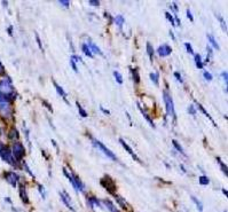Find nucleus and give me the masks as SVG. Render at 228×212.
I'll use <instances>...</instances> for the list:
<instances>
[{
	"mask_svg": "<svg viewBox=\"0 0 228 212\" xmlns=\"http://www.w3.org/2000/svg\"><path fill=\"white\" fill-rule=\"evenodd\" d=\"M172 7H173V10H174V12H178V7H176V2H173V4H172Z\"/></svg>",
	"mask_w": 228,
	"mask_h": 212,
	"instance_id": "54",
	"label": "nucleus"
},
{
	"mask_svg": "<svg viewBox=\"0 0 228 212\" xmlns=\"http://www.w3.org/2000/svg\"><path fill=\"white\" fill-rule=\"evenodd\" d=\"M114 22H116V24L119 27V28H122L123 27V24H124L125 22V19H124V16H122V15H118L116 16L115 19H114Z\"/></svg>",
	"mask_w": 228,
	"mask_h": 212,
	"instance_id": "27",
	"label": "nucleus"
},
{
	"mask_svg": "<svg viewBox=\"0 0 228 212\" xmlns=\"http://www.w3.org/2000/svg\"><path fill=\"white\" fill-rule=\"evenodd\" d=\"M81 49H83V52H84V54L86 56H88V57H93V54H92V52H91L89 47L87 46V44H83Z\"/></svg>",
	"mask_w": 228,
	"mask_h": 212,
	"instance_id": "28",
	"label": "nucleus"
},
{
	"mask_svg": "<svg viewBox=\"0 0 228 212\" xmlns=\"http://www.w3.org/2000/svg\"><path fill=\"white\" fill-rule=\"evenodd\" d=\"M221 77H222V79L225 80V83L227 84V80H228V76H227V72L224 71V72H221Z\"/></svg>",
	"mask_w": 228,
	"mask_h": 212,
	"instance_id": "48",
	"label": "nucleus"
},
{
	"mask_svg": "<svg viewBox=\"0 0 228 212\" xmlns=\"http://www.w3.org/2000/svg\"><path fill=\"white\" fill-rule=\"evenodd\" d=\"M206 37H208L209 43L212 45V47L216 48L217 51H219V49H220V47H219V45H218V43H217V40L214 39V37H213L212 35H206Z\"/></svg>",
	"mask_w": 228,
	"mask_h": 212,
	"instance_id": "22",
	"label": "nucleus"
},
{
	"mask_svg": "<svg viewBox=\"0 0 228 212\" xmlns=\"http://www.w3.org/2000/svg\"><path fill=\"white\" fill-rule=\"evenodd\" d=\"M8 32H9V36H12V27L8 28Z\"/></svg>",
	"mask_w": 228,
	"mask_h": 212,
	"instance_id": "57",
	"label": "nucleus"
},
{
	"mask_svg": "<svg viewBox=\"0 0 228 212\" xmlns=\"http://www.w3.org/2000/svg\"><path fill=\"white\" fill-rule=\"evenodd\" d=\"M203 77H204V78L208 80V81H211V80L213 79V76L209 71H204V72H203Z\"/></svg>",
	"mask_w": 228,
	"mask_h": 212,
	"instance_id": "38",
	"label": "nucleus"
},
{
	"mask_svg": "<svg viewBox=\"0 0 228 212\" xmlns=\"http://www.w3.org/2000/svg\"><path fill=\"white\" fill-rule=\"evenodd\" d=\"M174 77H176V79L179 80L180 83H182V81H184V80H182V77H181V75H180V73H179V72H178V71H176V72H174Z\"/></svg>",
	"mask_w": 228,
	"mask_h": 212,
	"instance_id": "47",
	"label": "nucleus"
},
{
	"mask_svg": "<svg viewBox=\"0 0 228 212\" xmlns=\"http://www.w3.org/2000/svg\"><path fill=\"white\" fill-rule=\"evenodd\" d=\"M188 114H190V115H195L196 114V109L194 108V106H189L188 107Z\"/></svg>",
	"mask_w": 228,
	"mask_h": 212,
	"instance_id": "46",
	"label": "nucleus"
},
{
	"mask_svg": "<svg viewBox=\"0 0 228 212\" xmlns=\"http://www.w3.org/2000/svg\"><path fill=\"white\" fill-rule=\"evenodd\" d=\"M114 197L116 198V202L120 205V208H123L124 210H127V204L125 203V201H124V198H123V197L118 196V195H114Z\"/></svg>",
	"mask_w": 228,
	"mask_h": 212,
	"instance_id": "23",
	"label": "nucleus"
},
{
	"mask_svg": "<svg viewBox=\"0 0 228 212\" xmlns=\"http://www.w3.org/2000/svg\"><path fill=\"white\" fill-rule=\"evenodd\" d=\"M103 204L106 205V208H108V210L110 212H119L110 200H103Z\"/></svg>",
	"mask_w": 228,
	"mask_h": 212,
	"instance_id": "19",
	"label": "nucleus"
},
{
	"mask_svg": "<svg viewBox=\"0 0 228 212\" xmlns=\"http://www.w3.org/2000/svg\"><path fill=\"white\" fill-rule=\"evenodd\" d=\"M22 165H23V168H25V171H27V172H28L29 174H30V176L32 177V178H35V174H33V173L31 172V170H30V168H29L28 164H27V163H25V162H22Z\"/></svg>",
	"mask_w": 228,
	"mask_h": 212,
	"instance_id": "39",
	"label": "nucleus"
},
{
	"mask_svg": "<svg viewBox=\"0 0 228 212\" xmlns=\"http://www.w3.org/2000/svg\"><path fill=\"white\" fill-rule=\"evenodd\" d=\"M163 98H164V102H165V106H166V112H168V116H172L173 119L176 120V110H174V103H173L171 95L168 94L166 89L163 91Z\"/></svg>",
	"mask_w": 228,
	"mask_h": 212,
	"instance_id": "4",
	"label": "nucleus"
},
{
	"mask_svg": "<svg viewBox=\"0 0 228 212\" xmlns=\"http://www.w3.org/2000/svg\"><path fill=\"white\" fill-rule=\"evenodd\" d=\"M222 193H224V194H225V196H227V189L222 188Z\"/></svg>",
	"mask_w": 228,
	"mask_h": 212,
	"instance_id": "58",
	"label": "nucleus"
},
{
	"mask_svg": "<svg viewBox=\"0 0 228 212\" xmlns=\"http://www.w3.org/2000/svg\"><path fill=\"white\" fill-rule=\"evenodd\" d=\"M38 189H39V193L41 194V196H43V198H46V194H45V189H44V186L43 185H38Z\"/></svg>",
	"mask_w": 228,
	"mask_h": 212,
	"instance_id": "41",
	"label": "nucleus"
},
{
	"mask_svg": "<svg viewBox=\"0 0 228 212\" xmlns=\"http://www.w3.org/2000/svg\"><path fill=\"white\" fill-rule=\"evenodd\" d=\"M60 197H61V200H62V202H63L64 204L67 205V208L70 209L72 212H76V210H75V208H73V205H72V203H71L70 196L68 195V193L64 192V190H62V192L60 193Z\"/></svg>",
	"mask_w": 228,
	"mask_h": 212,
	"instance_id": "9",
	"label": "nucleus"
},
{
	"mask_svg": "<svg viewBox=\"0 0 228 212\" xmlns=\"http://www.w3.org/2000/svg\"><path fill=\"white\" fill-rule=\"evenodd\" d=\"M195 64H196L197 69H203V67H204V63L202 62V57L200 54L195 55Z\"/></svg>",
	"mask_w": 228,
	"mask_h": 212,
	"instance_id": "24",
	"label": "nucleus"
},
{
	"mask_svg": "<svg viewBox=\"0 0 228 212\" xmlns=\"http://www.w3.org/2000/svg\"><path fill=\"white\" fill-rule=\"evenodd\" d=\"M20 197L24 204H29L30 203L28 193H27V188H25V185L23 184H20Z\"/></svg>",
	"mask_w": 228,
	"mask_h": 212,
	"instance_id": "12",
	"label": "nucleus"
},
{
	"mask_svg": "<svg viewBox=\"0 0 228 212\" xmlns=\"http://www.w3.org/2000/svg\"><path fill=\"white\" fill-rule=\"evenodd\" d=\"M217 160H218V164L220 165V168H221V170H222V172L225 173V176H227V172H228V171H227V166L225 165V163L220 160V158H219V157H217Z\"/></svg>",
	"mask_w": 228,
	"mask_h": 212,
	"instance_id": "31",
	"label": "nucleus"
},
{
	"mask_svg": "<svg viewBox=\"0 0 228 212\" xmlns=\"http://www.w3.org/2000/svg\"><path fill=\"white\" fill-rule=\"evenodd\" d=\"M88 4L91 5V6H95V7H99L100 6V1L99 0H91Z\"/></svg>",
	"mask_w": 228,
	"mask_h": 212,
	"instance_id": "44",
	"label": "nucleus"
},
{
	"mask_svg": "<svg viewBox=\"0 0 228 212\" xmlns=\"http://www.w3.org/2000/svg\"><path fill=\"white\" fill-rule=\"evenodd\" d=\"M76 104H77V108H78V111H79L80 116H81V117H84V118H86V117H87V112L85 111V110H84V108H83V107L80 106V103H78V102H77Z\"/></svg>",
	"mask_w": 228,
	"mask_h": 212,
	"instance_id": "33",
	"label": "nucleus"
},
{
	"mask_svg": "<svg viewBox=\"0 0 228 212\" xmlns=\"http://www.w3.org/2000/svg\"><path fill=\"white\" fill-rule=\"evenodd\" d=\"M187 17H188L189 20L192 21H194V17H193V15H192V12H190V9H187Z\"/></svg>",
	"mask_w": 228,
	"mask_h": 212,
	"instance_id": "49",
	"label": "nucleus"
},
{
	"mask_svg": "<svg viewBox=\"0 0 228 212\" xmlns=\"http://www.w3.org/2000/svg\"><path fill=\"white\" fill-rule=\"evenodd\" d=\"M72 177H73V180H75V184H76L77 192H84V190H85V185L81 182V180L79 179V177L76 176L75 173H72Z\"/></svg>",
	"mask_w": 228,
	"mask_h": 212,
	"instance_id": "13",
	"label": "nucleus"
},
{
	"mask_svg": "<svg viewBox=\"0 0 228 212\" xmlns=\"http://www.w3.org/2000/svg\"><path fill=\"white\" fill-rule=\"evenodd\" d=\"M12 154L16 162H21L25 155V148L21 142H14L12 146Z\"/></svg>",
	"mask_w": 228,
	"mask_h": 212,
	"instance_id": "5",
	"label": "nucleus"
},
{
	"mask_svg": "<svg viewBox=\"0 0 228 212\" xmlns=\"http://www.w3.org/2000/svg\"><path fill=\"white\" fill-rule=\"evenodd\" d=\"M4 178H5V180L7 181L10 186H13V187H16V186H17V182L20 180L19 174L16 172H13V171H7V172H5Z\"/></svg>",
	"mask_w": 228,
	"mask_h": 212,
	"instance_id": "8",
	"label": "nucleus"
},
{
	"mask_svg": "<svg viewBox=\"0 0 228 212\" xmlns=\"http://www.w3.org/2000/svg\"><path fill=\"white\" fill-rule=\"evenodd\" d=\"M157 53L160 57H165V56H168L171 53H172V47L170 45H162L160 47L157 48Z\"/></svg>",
	"mask_w": 228,
	"mask_h": 212,
	"instance_id": "10",
	"label": "nucleus"
},
{
	"mask_svg": "<svg viewBox=\"0 0 228 212\" xmlns=\"http://www.w3.org/2000/svg\"><path fill=\"white\" fill-rule=\"evenodd\" d=\"M13 99H14V96L0 95V115L5 118H10L13 115Z\"/></svg>",
	"mask_w": 228,
	"mask_h": 212,
	"instance_id": "1",
	"label": "nucleus"
},
{
	"mask_svg": "<svg viewBox=\"0 0 228 212\" xmlns=\"http://www.w3.org/2000/svg\"><path fill=\"white\" fill-rule=\"evenodd\" d=\"M225 212H227V211H225Z\"/></svg>",
	"mask_w": 228,
	"mask_h": 212,
	"instance_id": "61",
	"label": "nucleus"
},
{
	"mask_svg": "<svg viewBox=\"0 0 228 212\" xmlns=\"http://www.w3.org/2000/svg\"><path fill=\"white\" fill-rule=\"evenodd\" d=\"M41 103L44 104L45 107H46V108H47L48 110H49V111H51V112L53 111V109H52V106H51V104L48 103V102H47V101H46V100H41Z\"/></svg>",
	"mask_w": 228,
	"mask_h": 212,
	"instance_id": "43",
	"label": "nucleus"
},
{
	"mask_svg": "<svg viewBox=\"0 0 228 212\" xmlns=\"http://www.w3.org/2000/svg\"><path fill=\"white\" fill-rule=\"evenodd\" d=\"M149 77H150V79L152 80V83L156 85V86H158V80H160V73L158 72H152V73H150L149 75Z\"/></svg>",
	"mask_w": 228,
	"mask_h": 212,
	"instance_id": "26",
	"label": "nucleus"
},
{
	"mask_svg": "<svg viewBox=\"0 0 228 212\" xmlns=\"http://www.w3.org/2000/svg\"><path fill=\"white\" fill-rule=\"evenodd\" d=\"M104 16H106V17H108V19H109V23H111L112 21H114V19H112L111 16L109 15L108 13H104Z\"/></svg>",
	"mask_w": 228,
	"mask_h": 212,
	"instance_id": "52",
	"label": "nucleus"
},
{
	"mask_svg": "<svg viewBox=\"0 0 228 212\" xmlns=\"http://www.w3.org/2000/svg\"><path fill=\"white\" fill-rule=\"evenodd\" d=\"M147 53H148L150 60H154V48H152L151 44L150 43H147Z\"/></svg>",
	"mask_w": 228,
	"mask_h": 212,
	"instance_id": "30",
	"label": "nucleus"
},
{
	"mask_svg": "<svg viewBox=\"0 0 228 212\" xmlns=\"http://www.w3.org/2000/svg\"><path fill=\"white\" fill-rule=\"evenodd\" d=\"M138 107H139V110H140V111H141V114H142V115H143V117H144V118H146V120L148 122L149 124L151 125V127H154V128H155V124H154V122H152L151 117L149 116L148 114H147V111H146V110H144V109L142 108V107H141V106H140V103H138Z\"/></svg>",
	"mask_w": 228,
	"mask_h": 212,
	"instance_id": "15",
	"label": "nucleus"
},
{
	"mask_svg": "<svg viewBox=\"0 0 228 212\" xmlns=\"http://www.w3.org/2000/svg\"><path fill=\"white\" fill-rule=\"evenodd\" d=\"M61 6H63L64 8H69L70 6V1H67V0H60V1H57Z\"/></svg>",
	"mask_w": 228,
	"mask_h": 212,
	"instance_id": "40",
	"label": "nucleus"
},
{
	"mask_svg": "<svg viewBox=\"0 0 228 212\" xmlns=\"http://www.w3.org/2000/svg\"><path fill=\"white\" fill-rule=\"evenodd\" d=\"M0 135H1V128H0Z\"/></svg>",
	"mask_w": 228,
	"mask_h": 212,
	"instance_id": "60",
	"label": "nucleus"
},
{
	"mask_svg": "<svg viewBox=\"0 0 228 212\" xmlns=\"http://www.w3.org/2000/svg\"><path fill=\"white\" fill-rule=\"evenodd\" d=\"M170 36L172 37V39H173V40H176V37H174V35H173V32H172V31H170Z\"/></svg>",
	"mask_w": 228,
	"mask_h": 212,
	"instance_id": "56",
	"label": "nucleus"
},
{
	"mask_svg": "<svg viewBox=\"0 0 228 212\" xmlns=\"http://www.w3.org/2000/svg\"><path fill=\"white\" fill-rule=\"evenodd\" d=\"M172 143H173V146H174V148H176L178 152H180V154H182L184 156H186V154H184V150L182 149V147H181L180 144H179V142H178V141H176V140H172Z\"/></svg>",
	"mask_w": 228,
	"mask_h": 212,
	"instance_id": "29",
	"label": "nucleus"
},
{
	"mask_svg": "<svg viewBox=\"0 0 228 212\" xmlns=\"http://www.w3.org/2000/svg\"><path fill=\"white\" fill-rule=\"evenodd\" d=\"M0 157H1V160H5V162L8 163L9 165H12V166H17V162H16V160L14 158V156H13L12 150L8 148V147H6V146H5V148L0 152Z\"/></svg>",
	"mask_w": 228,
	"mask_h": 212,
	"instance_id": "7",
	"label": "nucleus"
},
{
	"mask_svg": "<svg viewBox=\"0 0 228 212\" xmlns=\"http://www.w3.org/2000/svg\"><path fill=\"white\" fill-rule=\"evenodd\" d=\"M87 46L89 47V49H91V52H94V53H96V54H99V55H103V53H102V51H101L100 48L97 47V46H96V45L94 44V43H92L91 40L88 41Z\"/></svg>",
	"mask_w": 228,
	"mask_h": 212,
	"instance_id": "16",
	"label": "nucleus"
},
{
	"mask_svg": "<svg viewBox=\"0 0 228 212\" xmlns=\"http://www.w3.org/2000/svg\"><path fill=\"white\" fill-rule=\"evenodd\" d=\"M131 72H132V77H133L134 83L138 85L139 83H140V73H139V69L133 68V69H131Z\"/></svg>",
	"mask_w": 228,
	"mask_h": 212,
	"instance_id": "20",
	"label": "nucleus"
},
{
	"mask_svg": "<svg viewBox=\"0 0 228 212\" xmlns=\"http://www.w3.org/2000/svg\"><path fill=\"white\" fill-rule=\"evenodd\" d=\"M119 142H120V144L123 146V148H124L125 150H126V152H127L128 154H130V155H131V156L133 157V160H135L136 162H139V163H142V162L140 160V158H139V157H138V156L135 155V152H133L132 149H131V147H130V146H128V144L126 143V142H125V141L123 140V139H119Z\"/></svg>",
	"mask_w": 228,
	"mask_h": 212,
	"instance_id": "11",
	"label": "nucleus"
},
{
	"mask_svg": "<svg viewBox=\"0 0 228 212\" xmlns=\"http://www.w3.org/2000/svg\"><path fill=\"white\" fill-rule=\"evenodd\" d=\"M195 103H196V106H197V107H198V109H200L201 111L203 112V114H204L205 116L208 117L209 119H210V120H211V122H212V124L214 125V126H217V123H216V122H214V120L212 119V117L210 116V114H209V112L206 111V110H205L204 108H203V106H202V104H201V103H198V102H197V101H195Z\"/></svg>",
	"mask_w": 228,
	"mask_h": 212,
	"instance_id": "18",
	"label": "nucleus"
},
{
	"mask_svg": "<svg viewBox=\"0 0 228 212\" xmlns=\"http://www.w3.org/2000/svg\"><path fill=\"white\" fill-rule=\"evenodd\" d=\"M36 40H37V43H38V46H39V48L41 49V51H43L44 48H43V44H41V40H40L39 35H38V33H36Z\"/></svg>",
	"mask_w": 228,
	"mask_h": 212,
	"instance_id": "45",
	"label": "nucleus"
},
{
	"mask_svg": "<svg viewBox=\"0 0 228 212\" xmlns=\"http://www.w3.org/2000/svg\"><path fill=\"white\" fill-rule=\"evenodd\" d=\"M114 77H115V79H116V81L118 84H123V77H122V75H120L119 72L114 71Z\"/></svg>",
	"mask_w": 228,
	"mask_h": 212,
	"instance_id": "34",
	"label": "nucleus"
},
{
	"mask_svg": "<svg viewBox=\"0 0 228 212\" xmlns=\"http://www.w3.org/2000/svg\"><path fill=\"white\" fill-rule=\"evenodd\" d=\"M19 136H20L19 131H17L15 127L10 128V131H9V133H8V139H9V140H17V139H19Z\"/></svg>",
	"mask_w": 228,
	"mask_h": 212,
	"instance_id": "17",
	"label": "nucleus"
},
{
	"mask_svg": "<svg viewBox=\"0 0 228 212\" xmlns=\"http://www.w3.org/2000/svg\"><path fill=\"white\" fill-rule=\"evenodd\" d=\"M5 200H6V202H8V203H12V201H10V198H9V197H6Z\"/></svg>",
	"mask_w": 228,
	"mask_h": 212,
	"instance_id": "59",
	"label": "nucleus"
},
{
	"mask_svg": "<svg viewBox=\"0 0 228 212\" xmlns=\"http://www.w3.org/2000/svg\"><path fill=\"white\" fill-rule=\"evenodd\" d=\"M184 47H186V49H187V52H188L189 54L194 55V49H193L190 43H184Z\"/></svg>",
	"mask_w": 228,
	"mask_h": 212,
	"instance_id": "37",
	"label": "nucleus"
},
{
	"mask_svg": "<svg viewBox=\"0 0 228 212\" xmlns=\"http://www.w3.org/2000/svg\"><path fill=\"white\" fill-rule=\"evenodd\" d=\"M217 19H218V20H219V22H220L222 30H224L225 32H227V25H226V22L224 21V19H222L220 15H217Z\"/></svg>",
	"mask_w": 228,
	"mask_h": 212,
	"instance_id": "35",
	"label": "nucleus"
},
{
	"mask_svg": "<svg viewBox=\"0 0 228 212\" xmlns=\"http://www.w3.org/2000/svg\"><path fill=\"white\" fill-rule=\"evenodd\" d=\"M198 180H200V184L203 185V186H206V185L210 184V179L205 176H201L200 178H198Z\"/></svg>",
	"mask_w": 228,
	"mask_h": 212,
	"instance_id": "32",
	"label": "nucleus"
},
{
	"mask_svg": "<svg viewBox=\"0 0 228 212\" xmlns=\"http://www.w3.org/2000/svg\"><path fill=\"white\" fill-rule=\"evenodd\" d=\"M91 140H92L93 144H94V147H96V148L100 149L101 152H103L106 156L109 157V158H110L111 160H117L116 155H115V154H114V152H112L110 149L107 148V147H106V146H104L102 142H100L99 140H96V139H94V138H92V136H91Z\"/></svg>",
	"mask_w": 228,
	"mask_h": 212,
	"instance_id": "6",
	"label": "nucleus"
},
{
	"mask_svg": "<svg viewBox=\"0 0 228 212\" xmlns=\"http://www.w3.org/2000/svg\"><path fill=\"white\" fill-rule=\"evenodd\" d=\"M76 61L73 60V59H70V64H71V67H72V69H73V71L75 72H78V69H77V65H76Z\"/></svg>",
	"mask_w": 228,
	"mask_h": 212,
	"instance_id": "42",
	"label": "nucleus"
},
{
	"mask_svg": "<svg viewBox=\"0 0 228 212\" xmlns=\"http://www.w3.org/2000/svg\"><path fill=\"white\" fill-rule=\"evenodd\" d=\"M53 85H54V87L56 88V92H57V94H60L62 98H63V100L68 103V100H67V93H65V91H64L63 88L61 87L60 85L57 84L56 81H53Z\"/></svg>",
	"mask_w": 228,
	"mask_h": 212,
	"instance_id": "14",
	"label": "nucleus"
},
{
	"mask_svg": "<svg viewBox=\"0 0 228 212\" xmlns=\"http://www.w3.org/2000/svg\"><path fill=\"white\" fill-rule=\"evenodd\" d=\"M72 59H73V60L76 61V62H78V61H79V62H83V60H81V57H79V56H77V55H72L71 56Z\"/></svg>",
	"mask_w": 228,
	"mask_h": 212,
	"instance_id": "50",
	"label": "nucleus"
},
{
	"mask_svg": "<svg viewBox=\"0 0 228 212\" xmlns=\"http://www.w3.org/2000/svg\"><path fill=\"white\" fill-rule=\"evenodd\" d=\"M100 184H101V186H102L103 188L107 189V192L110 193L111 195H116V190H117L116 184H115L114 179H112L110 176L106 174V176L100 180Z\"/></svg>",
	"mask_w": 228,
	"mask_h": 212,
	"instance_id": "3",
	"label": "nucleus"
},
{
	"mask_svg": "<svg viewBox=\"0 0 228 212\" xmlns=\"http://www.w3.org/2000/svg\"><path fill=\"white\" fill-rule=\"evenodd\" d=\"M190 198H192V201L194 202V203H195V205L197 206L198 211H200V212L203 211V204H202V202H201V201L198 200L197 197H195V196H190Z\"/></svg>",
	"mask_w": 228,
	"mask_h": 212,
	"instance_id": "25",
	"label": "nucleus"
},
{
	"mask_svg": "<svg viewBox=\"0 0 228 212\" xmlns=\"http://www.w3.org/2000/svg\"><path fill=\"white\" fill-rule=\"evenodd\" d=\"M5 73V68H4V65H2V63L0 62V75H4Z\"/></svg>",
	"mask_w": 228,
	"mask_h": 212,
	"instance_id": "51",
	"label": "nucleus"
},
{
	"mask_svg": "<svg viewBox=\"0 0 228 212\" xmlns=\"http://www.w3.org/2000/svg\"><path fill=\"white\" fill-rule=\"evenodd\" d=\"M0 95L14 96V87L10 77H5L0 80Z\"/></svg>",
	"mask_w": 228,
	"mask_h": 212,
	"instance_id": "2",
	"label": "nucleus"
},
{
	"mask_svg": "<svg viewBox=\"0 0 228 212\" xmlns=\"http://www.w3.org/2000/svg\"><path fill=\"white\" fill-rule=\"evenodd\" d=\"M87 203L89 204L91 208H94V206H101V203L99 202V200L96 197H87Z\"/></svg>",
	"mask_w": 228,
	"mask_h": 212,
	"instance_id": "21",
	"label": "nucleus"
},
{
	"mask_svg": "<svg viewBox=\"0 0 228 212\" xmlns=\"http://www.w3.org/2000/svg\"><path fill=\"white\" fill-rule=\"evenodd\" d=\"M5 148V144L2 143V142H1V141H0V152H1V150H2V149Z\"/></svg>",
	"mask_w": 228,
	"mask_h": 212,
	"instance_id": "55",
	"label": "nucleus"
},
{
	"mask_svg": "<svg viewBox=\"0 0 228 212\" xmlns=\"http://www.w3.org/2000/svg\"><path fill=\"white\" fill-rule=\"evenodd\" d=\"M100 109H101V111L104 112V114H107V115H109V114H110V111H109V110H106L103 107H100Z\"/></svg>",
	"mask_w": 228,
	"mask_h": 212,
	"instance_id": "53",
	"label": "nucleus"
},
{
	"mask_svg": "<svg viewBox=\"0 0 228 212\" xmlns=\"http://www.w3.org/2000/svg\"><path fill=\"white\" fill-rule=\"evenodd\" d=\"M165 16H166V19H168V20L170 21V22H171V24H172L173 27H176V22H174V17H173V16L171 15V14H170V13H168V12H166V13H165Z\"/></svg>",
	"mask_w": 228,
	"mask_h": 212,
	"instance_id": "36",
	"label": "nucleus"
}]
</instances>
